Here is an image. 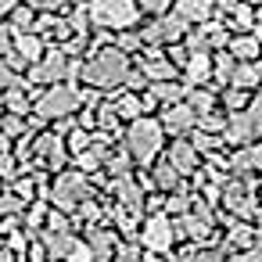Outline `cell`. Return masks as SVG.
Segmentation results:
<instances>
[{
    "label": "cell",
    "instance_id": "obj_2",
    "mask_svg": "<svg viewBox=\"0 0 262 262\" xmlns=\"http://www.w3.org/2000/svg\"><path fill=\"white\" fill-rule=\"evenodd\" d=\"M129 140H133V151L140 158H151L155 147H158V126L155 122H137L133 133H129Z\"/></svg>",
    "mask_w": 262,
    "mask_h": 262
},
{
    "label": "cell",
    "instance_id": "obj_3",
    "mask_svg": "<svg viewBox=\"0 0 262 262\" xmlns=\"http://www.w3.org/2000/svg\"><path fill=\"white\" fill-rule=\"evenodd\" d=\"M122 72H126L122 54H101V58H97V65H94V69H86V76H90V79H97V83H101V79H119Z\"/></svg>",
    "mask_w": 262,
    "mask_h": 262
},
{
    "label": "cell",
    "instance_id": "obj_1",
    "mask_svg": "<svg viewBox=\"0 0 262 262\" xmlns=\"http://www.w3.org/2000/svg\"><path fill=\"white\" fill-rule=\"evenodd\" d=\"M94 18L101 26H129L137 18V11H133L129 0H97V4H94Z\"/></svg>",
    "mask_w": 262,
    "mask_h": 262
},
{
    "label": "cell",
    "instance_id": "obj_6",
    "mask_svg": "<svg viewBox=\"0 0 262 262\" xmlns=\"http://www.w3.org/2000/svg\"><path fill=\"white\" fill-rule=\"evenodd\" d=\"M165 241H169V237H165V223L155 219V223H151V233H147V244H158V248H162Z\"/></svg>",
    "mask_w": 262,
    "mask_h": 262
},
{
    "label": "cell",
    "instance_id": "obj_4",
    "mask_svg": "<svg viewBox=\"0 0 262 262\" xmlns=\"http://www.w3.org/2000/svg\"><path fill=\"white\" fill-rule=\"evenodd\" d=\"M76 104V97L69 94V90H58V94H51L47 101H43V112H65V108H72Z\"/></svg>",
    "mask_w": 262,
    "mask_h": 262
},
{
    "label": "cell",
    "instance_id": "obj_11",
    "mask_svg": "<svg viewBox=\"0 0 262 262\" xmlns=\"http://www.w3.org/2000/svg\"><path fill=\"white\" fill-rule=\"evenodd\" d=\"M15 4V0H0V11H4V8H11Z\"/></svg>",
    "mask_w": 262,
    "mask_h": 262
},
{
    "label": "cell",
    "instance_id": "obj_9",
    "mask_svg": "<svg viewBox=\"0 0 262 262\" xmlns=\"http://www.w3.org/2000/svg\"><path fill=\"white\" fill-rule=\"evenodd\" d=\"M237 51H241V54H251V51H255V43H251V40H241V43H237Z\"/></svg>",
    "mask_w": 262,
    "mask_h": 262
},
{
    "label": "cell",
    "instance_id": "obj_7",
    "mask_svg": "<svg viewBox=\"0 0 262 262\" xmlns=\"http://www.w3.org/2000/svg\"><path fill=\"white\" fill-rule=\"evenodd\" d=\"M169 115H172V119H169V122H172V126H176V129H183V126H187V122H190V112H187V108H176V112H169Z\"/></svg>",
    "mask_w": 262,
    "mask_h": 262
},
{
    "label": "cell",
    "instance_id": "obj_8",
    "mask_svg": "<svg viewBox=\"0 0 262 262\" xmlns=\"http://www.w3.org/2000/svg\"><path fill=\"white\" fill-rule=\"evenodd\" d=\"M140 4H144V8H151V11H162L169 0H140Z\"/></svg>",
    "mask_w": 262,
    "mask_h": 262
},
{
    "label": "cell",
    "instance_id": "obj_5",
    "mask_svg": "<svg viewBox=\"0 0 262 262\" xmlns=\"http://www.w3.org/2000/svg\"><path fill=\"white\" fill-rule=\"evenodd\" d=\"M180 11H183V15H190V18H194V15H198V18H205V15H208V0H183Z\"/></svg>",
    "mask_w": 262,
    "mask_h": 262
},
{
    "label": "cell",
    "instance_id": "obj_10",
    "mask_svg": "<svg viewBox=\"0 0 262 262\" xmlns=\"http://www.w3.org/2000/svg\"><path fill=\"white\" fill-rule=\"evenodd\" d=\"M33 4H36V8H58L61 0H33Z\"/></svg>",
    "mask_w": 262,
    "mask_h": 262
}]
</instances>
